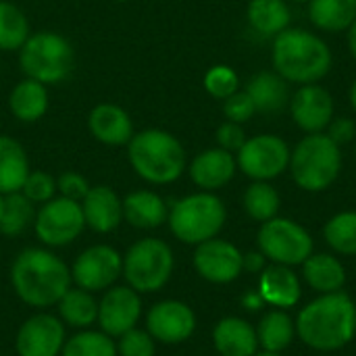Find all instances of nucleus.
<instances>
[{"label":"nucleus","mask_w":356,"mask_h":356,"mask_svg":"<svg viewBox=\"0 0 356 356\" xmlns=\"http://www.w3.org/2000/svg\"><path fill=\"white\" fill-rule=\"evenodd\" d=\"M8 280L17 298L35 311L56 307L73 286L71 267L46 246L23 248L10 263Z\"/></svg>","instance_id":"nucleus-1"},{"label":"nucleus","mask_w":356,"mask_h":356,"mask_svg":"<svg viewBox=\"0 0 356 356\" xmlns=\"http://www.w3.org/2000/svg\"><path fill=\"white\" fill-rule=\"evenodd\" d=\"M273 71L288 83H319L334 65L327 42L302 27H288L273 38Z\"/></svg>","instance_id":"nucleus-2"},{"label":"nucleus","mask_w":356,"mask_h":356,"mask_svg":"<svg viewBox=\"0 0 356 356\" xmlns=\"http://www.w3.org/2000/svg\"><path fill=\"white\" fill-rule=\"evenodd\" d=\"M296 334L315 350H338L356 334V307L342 292L323 294L307 305L296 319Z\"/></svg>","instance_id":"nucleus-3"},{"label":"nucleus","mask_w":356,"mask_h":356,"mask_svg":"<svg viewBox=\"0 0 356 356\" xmlns=\"http://www.w3.org/2000/svg\"><path fill=\"white\" fill-rule=\"evenodd\" d=\"M127 161L136 175L152 186L177 181L188 169L184 144L167 129L148 127L127 142Z\"/></svg>","instance_id":"nucleus-4"},{"label":"nucleus","mask_w":356,"mask_h":356,"mask_svg":"<svg viewBox=\"0 0 356 356\" xmlns=\"http://www.w3.org/2000/svg\"><path fill=\"white\" fill-rule=\"evenodd\" d=\"M288 169L300 190L323 192L342 171V150L325 131L307 134L294 146Z\"/></svg>","instance_id":"nucleus-5"},{"label":"nucleus","mask_w":356,"mask_h":356,"mask_svg":"<svg viewBox=\"0 0 356 356\" xmlns=\"http://www.w3.org/2000/svg\"><path fill=\"white\" fill-rule=\"evenodd\" d=\"M227 219L225 204L213 192H196L175 200L169 207V229L171 234L190 246H198L207 240L217 238Z\"/></svg>","instance_id":"nucleus-6"},{"label":"nucleus","mask_w":356,"mask_h":356,"mask_svg":"<svg viewBox=\"0 0 356 356\" xmlns=\"http://www.w3.org/2000/svg\"><path fill=\"white\" fill-rule=\"evenodd\" d=\"M19 65L25 77L56 86L69 79L75 67V50L58 31H35L19 48Z\"/></svg>","instance_id":"nucleus-7"},{"label":"nucleus","mask_w":356,"mask_h":356,"mask_svg":"<svg viewBox=\"0 0 356 356\" xmlns=\"http://www.w3.org/2000/svg\"><path fill=\"white\" fill-rule=\"evenodd\" d=\"M173 269L171 246L161 238H142L125 250L121 277L138 294H152L169 284Z\"/></svg>","instance_id":"nucleus-8"},{"label":"nucleus","mask_w":356,"mask_h":356,"mask_svg":"<svg viewBox=\"0 0 356 356\" xmlns=\"http://www.w3.org/2000/svg\"><path fill=\"white\" fill-rule=\"evenodd\" d=\"M259 250L275 265H302L313 254V238L292 219L273 217L259 229Z\"/></svg>","instance_id":"nucleus-9"},{"label":"nucleus","mask_w":356,"mask_h":356,"mask_svg":"<svg viewBox=\"0 0 356 356\" xmlns=\"http://www.w3.org/2000/svg\"><path fill=\"white\" fill-rule=\"evenodd\" d=\"M86 229L81 204L65 196L40 204L33 219V232L46 248H63L73 244Z\"/></svg>","instance_id":"nucleus-10"},{"label":"nucleus","mask_w":356,"mask_h":356,"mask_svg":"<svg viewBox=\"0 0 356 356\" xmlns=\"http://www.w3.org/2000/svg\"><path fill=\"white\" fill-rule=\"evenodd\" d=\"M290 146L275 134H259L236 152L238 169L252 181H271L290 167Z\"/></svg>","instance_id":"nucleus-11"},{"label":"nucleus","mask_w":356,"mask_h":356,"mask_svg":"<svg viewBox=\"0 0 356 356\" xmlns=\"http://www.w3.org/2000/svg\"><path fill=\"white\" fill-rule=\"evenodd\" d=\"M123 273V254L108 244L88 246L71 265L73 286L86 292H104L113 288Z\"/></svg>","instance_id":"nucleus-12"},{"label":"nucleus","mask_w":356,"mask_h":356,"mask_svg":"<svg viewBox=\"0 0 356 356\" xmlns=\"http://www.w3.org/2000/svg\"><path fill=\"white\" fill-rule=\"evenodd\" d=\"M67 340V327L48 311L27 317L15 334L17 356H60Z\"/></svg>","instance_id":"nucleus-13"},{"label":"nucleus","mask_w":356,"mask_h":356,"mask_svg":"<svg viewBox=\"0 0 356 356\" xmlns=\"http://www.w3.org/2000/svg\"><path fill=\"white\" fill-rule=\"evenodd\" d=\"M146 332L156 344L177 346L190 340L196 332V315L190 305L181 300H159L146 313Z\"/></svg>","instance_id":"nucleus-14"},{"label":"nucleus","mask_w":356,"mask_h":356,"mask_svg":"<svg viewBox=\"0 0 356 356\" xmlns=\"http://www.w3.org/2000/svg\"><path fill=\"white\" fill-rule=\"evenodd\" d=\"M142 319V294L134 288L115 284L113 288L102 292L98 300V327L111 338H119L125 332L138 327Z\"/></svg>","instance_id":"nucleus-15"},{"label":"nucleus","mask_w":356,"mask_h":356,"mask_svg":"<svg viewBox=\"0 0 356 356\" xmlns=\"http://www.w3.org/2000/svg\"><path fill=\"white\" fill-rule=\"evenodd\" d=\"M192 263L202 280L211 284H232L244 269V254L232 242L213 238L196 246Z\"/></svg>","instance_id":"nucleus-16"},{"label":"nucleus","mask_w":356,"mask_h":356,"mask_svg":"<svg viewBox=\"0 0 356 356\" xmlns=\"http://www.w3.org/2000/svg\"><path fill=\"white\" fill-rule=\"evenodd\" d=\"M334 98L319 83L298 86L290 98V113L305 134H323L334 119Z\"/></svg>","instance_id":"nucleus-17"},{"label":"nucleus","mask_w":356,"mask_h":356,"mask_svg":"<svg viewBox=\"0 0 356 356\" xmlns=\"http://www.w3.org/2000/svg\"><path fill=\"white\" fill-rule=\"evenodd\" d=\"M238 171L236 154L223 148H207L192 159L188 165L190 179L202 192H215L225 188Z\"/></svg>","instance_id":"nucleus-18"},{"label":"nucleus","mask_w":356,"mask_h":356,"mask_svg":"<svg viewBox=\"0 0 356 356\" xmlns=\"http://www.w3.org/2000/svg\"><path fill=\"white\" fill-rule=\"evenodd\" d=\"M79 204L86 227L94 234H113L123 221V198L111 186H92Z\"/></svg>","instance_id":"nucleus-19"},{"label":"nucleus","mask_w":356,"mask_h":356,"mask_svg":"<svg viewBox=\"0 0 356 356\" xmlns=\"http://www.w3.org/2000/svg\"><path fill=\"white\" fill-rule=\"evenodd\" d=\"M88 129L92 138L104 146H127L136 134L129 113L113 102H100L90 111Z\"/></svg>","instance_id":"nucleus-20"},{"label":"nucleus","mask_w":356,"mask_h":356,"mask_svg":"<svg viewBox=\"0 0 356 356\" xmlns=\"http://www.w3.org/2000/svg\"><path fill=\"white\" fill-rule=\"evenodd\" d=\"M167 217L169 204L152 190H134L123 198V221L136 229H156Z\"/></svg>","instance_id":"nucleus-21"},{"label":"nucleus","mask_w":356,"mask_h":356,"mask_svg":"<svg viewBox=\"0 0 356 356\" xmlns=\"http://www.w3.org/2000/svg\"><path fill=\"white\" fill-rule=\"evenodd\" d=\"M213 344L221 356H254L259 348L257 330L240 319L225 317L213 330Z\"/></svg>","instance_id":"nucleus-22"},{"label":"nucleus","mask_w":356,"mask_h":356,"mask_svg":"<svg viewBox=\"0 0 356 356\" xmlns=\"http://www.w3.org/2000/svg\"><path fill=\"white\" fill-rule=\"evenodd\" d=\"M50 106L48 86L25 77L21 79L8 94V111L21 123H35L40 121Z\"/></svg>","instance_id":"nucleus-23"},{"label":"nucleus","mask_w":356,"mask_h":356,"mask_svg":"<svg viewBox=\"0 0 356 356\" xmlns=\"http://www.w3.org/2000/svg\"><path fill=\"white\" fill-rule=\"evenodd\" d=\"M259 294L265 305L290 309L300 300V282L286 265H273L259 280Z\"/></svg>","instance_id":"nucleus-24"},{"label":"nucleus","mask_w":356,"mask_h":356,"mask_svg":"<svg viewBox=\"0 0 356 356\" xmlns=\"http://www.w3.org/2000/svg\"><path fill=\"white\" fill-rule=\"evenodd\" d=\"M244 90L252 98L257 113H280L286 104H290L288 81L275 71L254 73Z\"/></svg>","instance_id":"nucleus-25"},{"label":"nucleus","mask_w":356,"mask_h":356,"mask_svg":"<svg viewBox=\"0 0 356 356\" xmlns=\"http://www.w3.org/2000/svg\"><path fill=\"white\" fill-rule=\"evenodd\" d=\"M29 171V159L23 144L0 134V194L6 196L21 192Z\"/></svg>","instance_id":"nucleus-26"},{"label":"nucleus","mask_w":356,"mask_h":356,"mask_svg":"<svg viewBox=\"0 0 356 356\" xmlns=\"http://www.w3.org/2000/svg\"><path fill=\"white\" fill-rule=\"evenodd\" d=\"M56 317L71 330H90L98 323V300L92 292L71 286L56 302Z\"/></svg>","instance_id":"nucleus-27"},{"label":"nucleus","mask_w":356,"mask_h":356,"mask_svg":"<svg viewBox=\"0 0 356 356\" xmlns=\"http://www.w3.org/2000/svg\"><path fill=\"white\" fill-rule=\"evenodd\" d=\"M246 19L257 33L265 38H275L290 27L292 10L288 6V0H250L246 8Z\"/></svg>","instance_id":"nucleus-28"},{"label":"nucleus","mask_w":356,"mask_h":356,"mask_svg":"<svg viewBox=\"0 0 356 356\" xmlns=\"http://www.w3.org/2000/svg\"><path fill=\"white\" fill-rule=\"evenodd\" d=\"M309 17L321 31H348L356 19V0H309Z\"/></svg>","instance_id":"nucleus-29"},{"label":"nucleus","mask_w":356,"mask_h":356,"mask_svg":"<svg viewBox=\"0 0 356 356\" xmlns=\"http://www.w3.org/2000/svg\"><path fill=\"white\" fill-rule=\"evenodd\" d=\"M305 280L311 288L323 294L340 292L346 282V271L342 263L332 254H311L305 263Z\"/></svg>","instance_id":"nucleus-30"},{"label":"nucleus","mask_w":356,"mask_h":356,"mask_svg":"<svg viewBox=\"0 0 356 356\" xmlns=\"http://www.w3.org/2000/svg\"><path fill=\"white\" fill-rule=\"evenodd\" d=\"M296 334V323L286 315L284 311H271L267 313L257 330L259 344L265 348V353H282L290 346Z\"/></svg>","instance_id":"nucleus-31"},{"label":"nucleus","mask_w":356,"mask_h":356,"mask_svg":"<svg viewBox=\"0 0 356 356\" xmlns=\"http://www.w3.org/2000/svg\"><path fill=\"white\" fill-rule=\"evenodd\" d=\"M35 204L27 200L21 192L6 194L0 215V234L6 238H17L25 234L35 219Z\"/></svg>","instance_id":"nucleus-32"},{"label":"nucleus","mask_w":356,"mask_h":356,"mask_svg":"<svg viewBox=\"0 0 356 356\" xmlns=\"http://www.w3.org/2000/svg\"><path fill=\"white\" fill-rule=\"evenodd\" d=\"M29 21L27 15L13 2L0 0V50L13 52L19 50L29 38Z\"/></svg>","instance_id":"nucleus-33"},{"label":"nucleus","mask_w":356,"mask_h":356,"mask_svg":"<svg viewBox=\"0 0 356 356\" xmlns=\"http://www.w3.org/2000/svg\"><path fill=\"white\" fill-rule=\"evenodd\" d=\"M60 356H117V342L102 330H79L65 340Z\"/></svg>","instance_id":"nucleus-34"},{"label":"nucleus","mask_w":356,"mask_h":356,"mask_svg":"<svg viewBox=\"0 0 356 356\" xmlns=\"http://www.w3.org/2000/svg\"><path fill=\"white\" fill-rule=\"evenodd\" d=\"M242 202H244V211L248 213V217L254 221H261V223L277 217V211L282 204L277 190L269 181L250 184L244 192Z\"/></svg>","instance_id":"nucleus-35"},{"label":"nucleus","mask_w":356,"mask_h":356,"mask_svg":"<svg viewBox=\"0 0 356 356\" xmlns=\"http://www.w3.org/2000/svg\"><path fill=\"white\" fill-rule=\"evenodd\" d=\"M323 236L327 244L340 252V254H356V213L355 211H344L334 215L325 229Z\"/></svg>","instance_id":"nucleus-36"},{"label":"nucleus","mask_w":356,"mask_h":356,"mask_svg":"<svg viewBox=\"0 0 356 356\" xmlns=\"http://www.w3.org/2000/svg\"><path fill=\"white\" fill-rule=\"evenodd\" d=\"M204 90L215 100H225L240 90V77L232 67L215 65L204 73Z\"/></svg>","instance_id":"nucleus-37"},{"label":"nucleus","mask_w":356,"mask_h":356,"mask_svg":"<svg viewBox=\"0 0 356 356\" xmlns=\"http://www.w3.org/2000/svg\"><path fill=\"white\" fill-rule=\"evenodd\" d=\"M21 194L27 200H31L33 204H44V202L52 200L54 196H58L56 179L46 171H29V175L21 188Z\"/></svg>","instance_id":"nucleus-38"},{"label":"nucleus","mask_w":356,"mask_h":356,"mask_svg":"<svg viewBox=\"0 0 356 356\" xmlns=\"http://www.w3.org/2000/svg\"><path fill=\"white\" fill-rule=\"evenodd\" d=\"M115 342H117V356H154L156 353L154 338L140 327L125 332Z\"/></svg>","instance_id":"nucleus-39"},{"label":"nucleus","mask_w":356,"mask_h":356,"mask_svg":"<svg viewBox=\"0 0 356 356\" xmlns=\"http://www.w3.org/2000/svg\"><path fill=\"white\" fill-rule=\"evenodd\" d=\"M223 115H225V121L244 125L257 115V106H254L252 98L246 94V90H238L236 94H232L229 98L223 100Z\"/></svg>","instance_id":"nucleus-40"},{"label":"nucleus","mask_w":356,"mask_h":356,"mask_svg":"<svg viewBox=\"0 0 356 356\" xmlns=\"http://www.w3.org/2000/svg\"><path fill=\"white\" fill-rule=\"evenodd\" d=\"M90 188L92 186L88 184V179L83 175L75 173V171H65V173H60L56 177V192H58V196H65L69 200L81 202Z\"/></svg>","instance_id":"nucleus-41"},{"label":"nucleus","mask_w":356,"mask_h":356,"mask_svg":"<svg viewBox=\"0 0 356 356\" xmlns=\"http://www.w3.org/2000/svg\"><path fill=\"white\" fill-rule=\"evenodd\" d=\"M215 140H217V146H219V148H223V150L236 154V152L244 146V142H246L248 138H246V131H244V127H242L240 123L225 121V123H221V125L217 127Z\"/></svg>","instance_id":"nucleus-42"},{"label":"nucleus","mask_w":356,"mask_h":356,"mask_svg":"<svg viewBox=\"0 0 356 356\" xmlns=\"http://www.w3.org/2000/svg\"><path fill=\"white\" fill-rule=\"evenodd\" d=\"M325 131L338 146H342V144H348L355 140L356 123L350 117H334Z\"/></svg>","instance_id":"nucleus-43"},{"label":"nucleus","mask_w":356,"mask_h":356,"mask_svg":"<svg viewBox=\"0 0 356 356\" xmlns=\"http://www.w3.org/2000/svg\"><path fill=\"white\" fill-rule=\"evenodd\" d=\"M263 267H265V257H263L261 250H259V252H248V254H244V269L257 273V271H261Z\"/></svg>","instance_id":"nucleus-44"},{"label":"nucleus","mask_w":356,"mask_h":356,"mask_svg":"<svg viewBox=\"0 0 356 356\" xmlns=\"http://www.w3.org/2000/svg\"><path fill=\"white\" fill-rule=\"evenodd\" d=\"M242 305H244L248 311H257V309H261V307L265 305V300L261 298L259 292H248V294L242 298Z\"/></svg>","instance_id":"nucleus-45"},{"label":"nucleus","mask_w":356,"mask_h":356,"mask_svg":"<svg viewBox=\"0 0 356 356\" xmlns=\"http://www.w3.org/2000/svg\"><path fill=\"white\" fill-rule=\"evenodd\" d=\"M348 50H350V54L355 56L356 60V19L355 23L348 27Z\"/></svg>","instance_id":"nucleus-46"},{"label":"nucleus","mask_w":356,"mask_h":356,"mask_svg":"<svg viewBox=\"0 0 356 356\" xmlns=\"http://www.w3.org/2000/svg\"><path fill=\"white\" fill-rule=\"evenodd\" d=\"M348 98H350V106L355 108V113H356V79L353 81V86H350V94H348Z\"/></svg>","instance_id":"nucleus-47"},{"label":"nucleus","mask_w":356,"mask_h":356,"mask_svg":"<svg viewBox=\"0 0 356 356\" xmlns=\"http://www.w3.org/2000/svg\"><path fill=\"white\" fill-rule=\"evenodd\" d=\"M254 356H280V353H261V355H254Z\"/></svg>","instance_id":"nucleus-48"},{"label":"nucleus","mask_w":356,"mask_h":356,"mask_svg":"<svg viewBox=\"0 0 356 356\" xmlns=\"http://www.w3.org/2000/svg\"><path fill=\"white\" fill-rule=\"evenodd\" d=\"M2 204H4V196L0 194V215H2Z\"/></svg>","instance_id":"nucleus-49"},{"label":"nucleus","mask_w":356,"mask_h":356,"mask_svg":"<svg viewBox=\"0 0 356 356\" xmlns=\"http://www.w3.org/2000/svg\"><path fill=\"white\" fill-rule=\"evenodd\" d=\"M292 2H309V0H292Z\"/></svg>","instance_id":"nucleus-50"},{"label":"nucleus","mask_w":356,"mask_h":356,"mask_svg":"<svg viewBox=\"0 0 356 356\" xmlns=\"http://www.w3.org/2000/svg\"><path fill=\"white\" fill-rule=\"evenodd\" d=\"M115 2H127V0H115Z\"/></svg>","instance_id":"nucleus-51"},{"label":"nucleus","mask_w":356,"mask_h":356,"mask_svg":"<svg viewBox=\"0 0 356 356\" xmlns=\"http://www.w3.org/2000/svg\"><path fill=\"white\" fill-rule=\"evenodd\" d=\"M0 71H2V60H0Z\"/></svg>","instance_id":"nucleus-52"}]
</instances>
